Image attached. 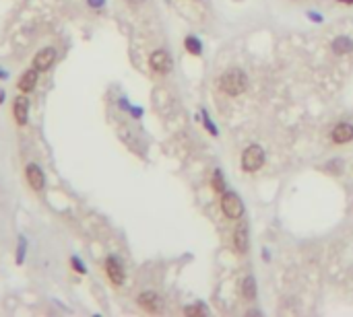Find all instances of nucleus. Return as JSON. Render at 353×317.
<instances>
[{"instance_id":"nucleus-1","label":"nucleus","mask_w":353,"mask_h":317,"mask_svg":"<svg viewBox=\"0 0 353 317\" xmlns=\"http://www.w3.org/2000/svg\"><path fill=\"white\" fill-rule=\"evenodd\" d=\"M217 87L225 95L238 97V95H242L248 89V76L242 72V70L229 68V70H225V72L221 74V78L217 81Z\"/></svg>"},{"instance_id":"nucleus-14","label":"nucleus","mask_w":353,"mask_h":317,"mask_svg":"<svg viewBox=\"0 0 353 317\" xmlns=\"http://www.w3.org/2000/svg\"><path fill=\"white\" fill-rule=\"evenodd\" d=\"M351 50H353V41L349 37H345V35H341V37H337L333 41V52H334V54L345 56V54H349Z\"/></svg>"},{"instance_id":"nucleus-13","label":"nucleus","mask_w":353,"mask_h":317,"mask_svg":"<svg viewBox=\"0 0 353 317\" xmlns=\"http://www.w3.org/2000/svg\"><path fill=\"white\" fill-rule=\"evenodd\" d=\"M27 251H29V241L25 235L17 237V249H15V264L17 266H23L25 258H27Z\"/></svg>"},{"instance_id":"nucleus-9","label":"nucleus","mask_w":353,"mask_h":317,"mask_svg":"<svg viewBox=\"0 0 353 317\" xmlns=\"http://www.w3.org/2000/svg\"><path fill=\"white\" fill-rule=\"evenodd\" d=\"M136 303H139L141 309L145 313H149V315H159L163 311L161 297L157 293H153V290H145V293H141L139 299H136Z\"/></svg>"},{"instance_id":"nucleus-18","label":"nucleus","mask_w":353,"mask_h":317,"mask_svg":"<svg viewBox=\"0 0 353 317\" xmlns=\"http://www.w3.org/2000/svg\"><path fill=\"white\" fill-rule=\"evenodd\" d=\"M211 186H213V190L217 192V194H223V192H225V179H223V173H221L219 169H215L213 179H211Z\"/></svg>"},{"instance_id":"nucleus-5","label":"nucleus","mask_w":353,"mask_h":317,"mask_svg":"<svg viewBox=\"0 0 353 317\" xmlns=\"http://www.w3.org/2000/svg\"><path fill=\"white\" fill-rule=\"evenodd\" d=\"M221 210L227 218L236 221V218H242L244 204H242V200H240V196L236 192H223L221 194Z\"/></svg>"},{"instance_id":"nucleus-22","label":"nucleus","mask_w":353,"mask_h":317,"mask_svg":"<svg viewBox=\"0 0 353 317\" xmlns=\"http://www.w3.org/2000/svg\"><path fill=\"white\" fill-rule=\"evenodd\" d=\"M8 78H11V72H8L6 68L0 66V81H8Z\"/></svg>"},{"instance_id":"nucleus-19","label":"nucleus","mask_w":353,"mask_h":317,"mask_svg":"<svg viewBox=\"0 0 353 317\" xmlns=\"http://www.w3.org/2000/svg\"><path fill=\"white\" fill-rule=\"evenodd\" d=\"M206 309L203 305H192V307H186L184 309V315H204Z\"/></svg>"},{"instance_id":"nucleus-16","label":"nucleus","mask_w":353,"mask_h":317,"mask_svg":"<svg viewBox=\"0 0 353 317\" xmlns=\"http://www.w3.org/2000/svg\"><path fill=\"white\" fill-rule=\"evenodd\" d=\"M242 295L244 299H248V301H252V299L256 297V280L252 276H248L244 280V284H242Z\"/></svg>"},{"instance_id":"nucleus-20","label":"nucleus","mask_w":353,"mask_h":317,"mask_svg":"<svg viewBox=\"0 0 353 317\" xmlns=\"http://www.w3.org/2000/svg\"><path fill=\"white\" fill-rule=\"evenodd\" d=\"M203 122H204V126H206V130H209V132H211V134H213V136H217V128H215V126H213V122L209 120V116H206V111H203Z\"/></svg>"},{"instance_id":"nucleus-4","label":"nucleus","mask_w":353,"mask_h":317,"mask_svg":"<svg viewBox=\"0 0 353 317\" xmlns=\"http://www.w3.org/2000/svg\"><path fill=\"white\" fill-rule=\"evenodd\" d=\"M23 175H25V183L29 186V190L31 192H36V194H39V192H44V188H46V173H44V169L37 165V163H27L23 167Z\"/></svg>"},{"instance_id":"nucleus-11","label":"nucleus","mask_w":353,"mask_h":317,"mask_svg":"<svg viewBox=\"0 0 353 317\" xmlns=\"http://www.w3.org/2000/svg\"><path fill=\"white\" fill-rule=\"evenodd\" d=\"M331 140L334 144H347L353 142V126L343 122V124H337L331 132Z\"/></svg>"},{"instance_id":"nucleus-3","label":"nucleus","mask_w":353,"mask_h":317,"mask_svg":"<svg viewBox=\"0 0 353 317\" xmlns=\"http://www.w3.org/2000/svg\"><path fill=\"white\" fill-rule=\"evenodd\" d=\"M103 272H106V276L110 280V284L111 286H124L126 282V272H124V266H122V262H120L116 255H108L106 260H103Z\"/></svg>"},{"instance_id":"nucleus-26","label":"nucleus","mask_w":353,"mask_h":317,"mask_svg":"<svg viewBox=\"0 0 353 317\" xmlns=\"http://www.w3.org/2000/svg\"><path fill=\"white\" fill-rule=\"evenodd\" d=\"M126 2H130V4H141V2H145V0H126Z\"/></svg>"},{"instance_id":"nucleus-25","label":"nucleus","mask_w":353,"mask_h":317,"mask_svg":"<svg viewBox=\"0 0 353 317\" xmlns=\"http://www.w3.org/2000/svg\"><path fill=\"white\" fill-rule=\"evenodd\" d=\"M337 2H341V4H345V6H351V4H353V0H337Z\"/></svg>"},{"instance_id":"nucleus-12","label":"nucleus","mask_w":353,"mask_h":317,"mask_svg":"<svg viewBox=\"0 0 353 317\" xmlns=\"http://www.w3.org/2000/svg\"><path fill=\"white\" fill-rule=\"evenodd\" d=\"M248 245H250V239H248V229L246 225H240L234 231V247L238 253H246Z\"/></svg>"},{"instance_id":"nucleus-6","label":"nucleus","mask_w":353,"mask_h":317,"mask_svg":"<svg viewBox=\"0 0 353 317\" xmlns=\"http://www.w3.org/2000/svg\"><path fill=\"white\" fill-rule=\"evenodd\" d=\"M262 165H264V151H262V146L250 144L242 153V169L246 173H254V171L260 169Z\"/></svg>"},{"instance_id":"nucleus-15","label":"nucleus","mask_w":353,"mask_h":317,"mask_svg":"<svg viewBox=\"0 0 353 317\" xmlns=\"http://www.w3.org/2000/svg\"><path fill=\"white\" fill-rule=\"evenodd\" d=\"M184 48L186 52H190L192 56H199L201 52H203V43L199 37H194V35H188V37L184 39Z\"/></svg>"},{"instance_id":"nucleus-21","label":"nucleus","mask_w":353,"mask_h":317,"mask_svg":"<svg viewBox=\"0 0 353 317\" xmlns=\"http://www.w3.org/2000/svg\"><path fill=\"white\" fill-rule=\"evenodd\" d=\"M87 6L93 8V11H99V8L106 6V0H87Z\"/></svg>"},{"instance_id":"nucleus-24","label":"nucleus","mask_w":353,"mask_h":317,"mask_svg":"<svg viewBox=\"0 0 353 317\" xmlns=\"http://www.w3.org/2000/svg\"><path fill=\"white\" fill-rule=\"evenodd\" d=\"M4 97H6L4 89H0V105H2V103H4Z\"/></svg>"},{"instance_id":"nucleus-17","label":"nucleus","mask_w":353,"mask_h":317,"mask_svg":"<svg viewBox=\"0 0 353 317\" xmlns=\"http://www.w3.org/2000/svg\"><path fill=\"white\" fill-rule=\"evenodd\" d=\"M68 264H71V270L74 274H79V276L87 274V266H85V262L79 258V255H71V258H68Z\"/></svg>"},{"instance_id":"nucleus-7","label":"nucleus","mask_w":353,"mask_h":317,"mask_svg":"<svg viewBox=\"0 0 353 317\" xmlns=\"http://www.w3.org/2000/svg\"><path fill=\"white\" fill-rule=\"evenodd\" d=\"M39 70L36 66H29L25 68L21 76L17 78V91L19 93H25V95H31L33 91L37 89V83H39Z\"/></svg>"},{"instance_id":"nucleus-8","label":"nucleus","mask_w":353,"mask_h":317,"mask_svg":"<svg viewBox=\"0 0 353 317\" xmlns=\"http://www.w3.org/2000/svg\"><path fill=\"white\" fill-rule=\"evenodd\" d=\"M56 58H58V50L54 46H46V48H39L36 52V56H33V62L31 66H36L39 72H48V70L54 66L56 62Z\"/></svg>"},{"instance_id":"nucleus-2","label":"nucleus","mask_w":353,"mask_h":317,"mask_svg":"<svg viewBox=\"0 0 353 317\" xmlns=\"http://www.w3.org/2000/svg\"><path fill=\"white\" fill-rule=\"evenodd\" d=\"M29 111H31L29 95H25V93L15 95L13 103H11V113H13V122L19 128H25L29 124Z\"/></svg>"},{"instance_id":"nucleus-23","label":"nucleus","mask_w":353,"mask_h":317,"mask_svg":"<svg viewBox=\"0 0 353 317\" xmlns=\"http://www.w3.org/2000/svg\"><path fill=\"white\" fill-rule=\"evenodd\" d=\"M308 17H310V19H312L314 23H322V15H316V13L310 11V13H308Z\"/></svg>"},{"instance_id":"nucleus-10","label":"nucleus","mask_w":353,"mask_h":317,"mask_svg":"<svg viewBox=\"0 0 353 317\" xmlns=\"http://www.w3.org/2000/svg\"><path fill=\"white\" fill-rule=\"evenodd\" d=\"M149 66L155 74H167L171 66H174V60H171V56L166 50H155L149 56Z\"/></svg>"}]
</instances>
